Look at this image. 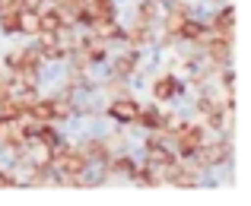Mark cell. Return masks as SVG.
<instances>
[{
    "mask_svg": "<svg viewBox=\"0 0 251 206\" xmlns=\"http://www.w3.org/2000/svg\"><path fill=\"white\" fill-rule=\"evenodd\" d=\"M232 152H235V146H232V139H203V146L194 152V159H197V165H201L203 171L207 168H220V165H226L229 159H232Z\"/></svg>",
    "mask_w": 251,
    "mask_h": 206,
    "instance_id": "6da1fadb",
    "label": "cell"
},
{
    "mask_svg": "<svg viewBox=\"0 0 251 206\" xmlns=\"http://www.w3.org/2000/svg\"><path fill=\"white\" fill-rule=\"evenodd\" d=\"M137 111H140V102H137V98H130V95H118V98H111V105L105 108V114H108L115 124H121V127H134Z\"/></svg>",
    "mask_w": 251,
    "mask_h": 206,
    "instance_id": "7a4b0ae2",
    "label": "cell"
},
{
    "mask_svg": "<svg viewBox=\"0 0 251 206\" xmlns=\"http://www.w3.org/2000/svg\"><path fill=\"white\" fill-rule=\"evenodd\" d=\"M181 92H184V83L178 79V73H159V76L153 79V86H150L153 102H172V98H178Z\"/></svg>",
    "mask_w": 251,
    "mask_h": 206,
    "instance_id": "3957f363",
    "label": "cell"
},
{
    "mask_svg": "<svg viewBox=\"0 0 251 206\" xmlns=\"http://www.w3.org/2000/svg\"><path fill=\"white\" fill-rule=\"evenodd\" d=\"M137 67H140V51H137V48H124L121 54L115 57V64H111V76L127 79V76L137 73Z\"/></svg>",
    "mask_w": 251,
    "mask_h": 206,
    "instance_id": "277c9868",
    "label": "cell"
},
{
    "mask_svg": "<svg viewBox=\"0 0 251 206\" xmlns=\"http://www.w3.org/2000/svg\"><path fill=\"white\" fill-rule=\"evenodd\" d=\"M207 25H210V32H216V35H229V38H232V32H235V6L223 3Z\"/></svg>",
    "mask_w": 251,
    "mask_h": 206,
    "instance_id": "5b68a950",
    "label": "cell"
},
{
    "mask_svg": "<svg viewBox=\"0 0 251 206\" xmlns=\"http://www.w3.org/2000/svg\"><path fill=\"white\" fill-rule=\"evenodd\" d=\"M80 149H83V156L89 159V165H105L111 156H115V149L105 143V137L102 139H89V143H83Z\"/></svg>",
    "mask_w": 251,
    "mask_h": 206,
    "instance_id": "8992f818",
    "label": "cell"
},
{
    "mask_svg": "<svg viewBox=\"0 0 251 206\" xmlns=\"http://www.w3.org/2000/svg\"><path fill=\"white\" fill-rule=\"evenodd\" d=\"M42 32V23H38V10H19V35L35 38Z\"/></svg>",
    "mask_w": 251,
    "mask_h": 206,
    "instance_id": "52a82bcc",
    "label": "cell"
},
{
    "mask_svg": "<svg viewBox=\"0 0 251 206\" xmlns=\"http://www.w3.org/2000/svg\"><path fill=\"white\" fill-rule=\"evenodd\" d=\"M0 32L19 35V10H0Z\"/></svg>",
    "mask_w": 251,
    "mask_h": 206,
    "instance_id": "ba28073f",
    "label": "cell"
},
{
    "mask_svg": "<svg viewBox=\"0 0 251 206\" xmlns=\"http://www.w3.org/2000/svg\"><path fill=\"white\" fill-rule=\"evenodd\" d=\"M0 187H19V178H13L10 168H0Z\"/></svg>",
    "mask_w": 251,
    "mask_h": 206,
    "instance_id": "9c48e42d",
    "label": "cell"
},
{
    "mask_svg": "<svg viewBox=\"0 0 251 206\" xmlns=\"http://www.w3.org/2000/svg\"><path fill=\"white\" fill-rule=\"evenodd\" d=\"M19 3H23V10H42L48 0H19Z\"/></svg>",
    "mask_w": 251,
    "mask_h": 206,
    "instance_id": "30bf717a",
    "label": "cell"
}]
</instances>
